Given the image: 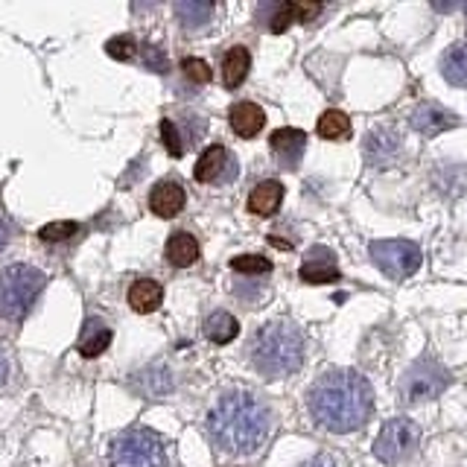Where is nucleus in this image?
<instances>
[{
    "label": "nucleus",
    "mask_w": 467,
    "mask_h": 467,
    "mask_svg": "<svg viewBox=\"0 0 467 467\" xmlns=\"http://www.w3.org/2000/svg\"><path fill=\"white\" fill-rule=\"evenodd\" d=\"M164 254L172 266L187 269L199 260V240L187 231H175V234H170V240L164 245Z\"/></svg>",
    "instance_id": "20"
},
{
    "label": "nucleus",
    "mask_w": 467,
    "mask_h": 467,
    "mask_svg": "<svg viewBox=\"0 0 467 467\" xmlns=\"http://www.w3.org/2000/svg\"><path fill=\"white\" fill-rule=\"evenodd\" d=\"M44 284H47V275L29 263H12V266L0 269V316L15 325L24 321L36 306Z\"/></svg>",
    "instance_id": "4"
},
{
    "label": "nucleus",
    "mask_w": 467,
    "mask_h": 467,
    "mask_svg": "<svg viewBox=\"0 0 467 467\" xmlns=\"http://www.w3.org/2000/svg\"><path fill=\"white\" fill-rule=\"evenodd\" d=\"M161 140H164L167 152L172 158H182L187 152V146H190V138L184 135L182 123H175L172 117H164V120H161Z\"/></svg>",
    "instance_id": "27"
},
{
    "label": "nucleus",
    "mask_w": 467,
    "mask_h": 467,
    "mask_svg": "<svg viewBox=\"0 0 467 467\" xmlns=\"http://www.w3.org/2000/svg\"><path fill=\"white\" fill-rule=\"evenodd\" d=\"M228 123L234 129V135H240L245 140L257 138L263 131V126H266V111H263L252 99H240V102H234V106H231Z\"/></svg>",
    "instance_id": "14"
},
{
    "label": "nucleus",
    "mask_w": 467,
    "mask_h": 467,
    "mask_svg": "<svg viewBox=\"0 0 467 467\" xmlns=\"http://www.w3.org/2000/svg\"><path fill=\"white\" fill-rule=\"evenodd\" d=\"M306 342L296 321L275 318L254 330L248 342V362L252 368L266 379H281L296 374L304 365Z\"/></svg>",
    "instance_id": "3"
},
{
    "label": "nucleus",
    "mask_w": 467,
    "mask_h": 467,
    "mask_svg": "<svg viewBox=\"0 0 467 467\" xmlns=\"http://www.w3.org/2000/svg\"><path fill=\"white\" fill-rule=\"evenodd\" d=\"M184 202H187V193H184V187L182 182H161L150 190V211L161 219H172V216H179L184 211Z\"/></svg>",
    "instance_id": "13"
},
{
    "label": "nucleus",
    "mask_w": 467,
    "mask_h": 467,
    "mask_svg": "<svg viewBox=\"0 0 467 467\" xmlns=\"http://www.w3.org/2000/svg\"><path fill=\"white\" fill-rule=\"evenodd\" d=\"M447 383H450V377H447V371L441 368V365H438L435 359H430V357H423L403 374L400 394H403L406 403L432 400L447 389Z\"/></svg>",
    "instance_id": "8"
},
{
    "label": "nucleus",
    "mask_w": 467,
    "mask_h": 467,
    "mask_svg": "<svg viewBox=\"0 0 467 467\" xmlns=\"http://www.w3.org/2000/svg\"><path fill=\"white\" fill-rule=\"evenodd\" d=\"M143 62L146 67H155L158 73H167V56L161 47H152V44H146L143 47Z\"/></svg>",
    "instance_id": "32"
},
{
    "label": "nucleus",
    "mask_w": 467,
    "mask_h": 467,
    "mask_svg": "<svg viewBox=\"0 0 467 467\" xmlns=\"http://www.w3.org/2000/svg\"><path fill=\"white\" fill-rule=\"evenodd\" d=\"M6 243H9V228H6L4 219H0V252L6 248Z\"/></svg>",
    "instance_id": "35"
},
{
    "label": "nucleus",
    "mask_w": 467,
    "mask_h": 467,
    "mask_svg": "<svg viewBox=\"0 0 467 467\" xmlns=\"http://www.w3.org/2000/svg\"><path fill=\"white\" fill-rule=\"evenodd\" d=\"M9 379H12V359L6 354V348L0 345V389H4Z\"/></svg>",
    "instance_id": "33"
},
{
    "label": "nucleus",
    "mask_w": 467,
    "mask_h": 467,
    "mask_svg": "<svg viewBox=\"0 0 467 467\" xmlns=\"http://www.w3.org/2000/svg\"><path fill=\"white\" fill-rule=\"evenodd\" d=\"M301 467H339V464H336V459H333V456H327V452H321V456L310 459V462L301 464Z\"/></svg>",
    "instance_id": "34"
},
{
    "label": "nucleus",
    "mask_w": 467,
    "mask_h": 467,
    "mask_svg": "<svg viewBox=\"0 0 467 467\" xmlns=\"http://www.w3.org/2000/svg\"><path fill=\"white\" fill-rule=\"evenodd\" d=\"M306 409L318 427L330 432H354L374 412V391L357 371H327L306 391Z\"/></svg>",
    "instance_id": "2"
},
{
    "label": "nucleus",
    "mask_w": 467,
    "mask_h": 467,
    "mask_svg": "<svg viewBox=\"0 0 467 467\" xmlns=\"http://www.w3.org/2000/svg\"><path fill=\"white\" fill-rule=\"evenodd\" d=\"M213 6L211 4H199V0H182V4H175V18L184 24V29L190 33H196V29L208 26L211 18H213Z\"/></svg>",
    "instance_id": "23"
},
{
    "label": "nucleus",
    "mask_w": 467,
    "mask_h": 467,
    "mask_svg": "<svg viewBox=\"0 0 467 467\" xmlns=\"http://www.w3.org/2000/svg\"><path fill=\"white\" fill-rule=\"evenodd\" d=\"M301 281L304 284H336L339 281V263H336V254L325 245H313L310 252L301 260Z\"/></svg>",
    "instance_id": "10"
},
{
    "label": "nucleus",
    "mask_w": 467,
    "mask_h": 467,
    "mask_svg": "<svg viewBox=\"0 0 467 467\" xmlns=\"http://www.w3.org/2000/svg\"><path fill=\"white\" fill-rule=\"evenodd\" d=\"M237 333H240V321L225 310H216L204 318V336H208L213 345H228L237 339Z\"/></svg>",
    "instance_id": "22"
},
{
    "label": "nucleus",
    "mask_w": 467,
    "mask_h": 467,
    "mask_svg": "<svg viewBox=\"0 0 467 467\" xmlns=\"http://www.w3.org/2000/svg\"><path fill=\"white\" fill-rule=\"evenodd\" d=\"M269 150H272L277 164L286 167V170H296L304 158V150H306V135L301 129H292V126L275 129L272 138H269Z\"/></svg>",
    "instance_id": "11"
},
{
    "label": "nucleus",
    "mask_w": 467,
    "mask_h": 467,
    "mask_svg": "<svg viewBox=\"0 0 467 467\" xmlns=\"http://www.w3.org/2000/svg\"><path fill=\"white\" fill-rule=\"evenodd\" d=\"M418 444H420L418 423L412 418H391V420H386V427L377 435L374 456L383 464H394L406 456H412Z\"/></svg>",
    "instance_id": "7"
},
{
    "label": "nucleus",
    "mask_w": 467,
    "mask_h": 467,
    "mask_svg": "<svg viewBox=\"0 0 467 467\" xmlns=\"http://www.w3.org/2000/svg\"><path fill=\"white\" fill-rule=\"evenodd\" d=\"M106 53L117 58V62H129L138 53V41L131 36H114L111 41H106Z\"/></svg>",
    "instance_id": "29"
},
{
    "label": "nucleus",
    "mask_w": 467,
    "mask_h": 467,
    "mask_svg": "<svg viewBox=\"0 0 467 467\" xmlns=\"http://www.w3.org/2000/svg\"><path fill=\"white\" fill-rule=\"evenodd\" d=\"M318 15H321V4H275L266 24L272 33H284L292 24H310Z\"/></svg>",
    "instance_id": "15"
},
{
    "label": "nucleus",
    "mask_w": 467,
    "mask_h": 467,
    "mask_svg": "<svg viewBox=\"0 0 467 467\" xmlns=\"http://www.w3.org/2000/svg\"><path fill=\"white\" fill-rule=\"evenodd\" d=\"M368 254L377 263V269L391 281H403L420 266V248L409 240H374L368 245Z\"/></svg>",
    "instance_id": "6"
},
{
    "label": "nucleus",
    "mask_w": 467,
    "mask_h": 467,
    "mask_svg": "<svg viewBox=\"0 0 467 467\" xmlns=\"http://www.w3.org/2000/svg\"><path fill=\"white\" fill-rule=\"evenodd\" d=\"M248 70H252V56H248L243 44L231 47L223 56V85L225 88H240L248 77Z\"/></svg>",
    "instance_id": "21"
},
{
    "label": "nucleus",
    "mask_w": 467,
    "mask_h": 467,
    "mask_svg": "<svg viewBox=\"0 0 467 467\" xmlns=\"http://www.w3.org/2000/svg\"><path fill=\"white\" fill-rule=\"evenodd\" d=\"M182 73L193 85H208L211 82V67L204 65L202 58H193V56H187L184 62H182Z\"/></svg>",
    "instance_id": "31"
},
{
    "label": "nucleus",
    "mask_w": 467,
    "mask_h": 467,
    "mask_svg": "<svg viewBox=\"0 0 467 467\" xmlns=\"http://www.w3.org/2000/svg\"><path fill=\"white\" fill-rule=\"evenodd\" d=\"M79 223H50V225H44L38 231V237L44 243H58V240H70L73 234H79Z\"/></svg>",
    "instance_id": "30"
},
{
    "label": "nucleus",
    "mask_w": 467,
    "mask_h": 467,
    "mask_svg": "<svg viewBox=\"0 0 467 467\" xmlns=\"http://www.w3.org/2000/svg\"><path fill=\"white\" fill-rule=\"evenodd\" d=\"M111 339H114L111 327H109L102 318L91 316V318H85V325H82V336H79L77 350H79V354H82L85 359H94V357H99V354H106L109 345H111Z\"/></svg>",
    "instance_id": "16"
},
{
    "label": "nucleus",
    "mask_w": 467,
    "mask_h": 467,
    "mask_svg": "<svg viewBox=\"0 0 467 467\" xmlns=\"http://www.w3.org/2000/svg\"><path fill=\"white\" fill-rule=\"evenodd\" d=\"M135 389L143 394V398H161V394H170L172 377L167 368H158V377H152V368H146V371H138Z\"/></svg>",
    "instance_id": "26"
},
{
    "label": "nucleus",
    "mask_w": 467,
    "mask_h": 467,
    "mask_svg": "<svg viewBox=\"0 0 467 467\" xmlns=\"http://www.w3.org/2000/svg\"><path fill=\"white\" fill-rule=\"evenodd\" d=\"M441 73L450 85H467V41L452 44L441 58Z\"/></svg>",
    "instance_id": "24"
},
{
    "label": "nucleus",
    "mask_w": 467,
    "mask_h": 467,
    "mask_svg": "<svg viewBox=\"0 0 467 467\" xmlns=\"http://www.w3.org/2000/svg\"><path fill=\"white\" fill-rule=\"evenodd\" d=\"M464 15H467V6H464Z\"/></svg>",
    "instance_id": "36"
},
{
    "label": "nucleus",
    "mask_w": 467,
    "mask_h": 467,
    "mask_svg": "<svg viewBox=\"0 0 467 467\" xmlns=\"http://www.w3.org/2000/svg\"><path fill=\"white\" fill-rule=\"evenodd\" d=\"M167 452L161 435L146 427L123 430L111 441L109 467H164Z\"/></svg>",
    "instance_id": "5"
},
{
    "label": "nucleus",
    "mask_w": 467,
    "mask_h": 467,
    "mask_svg": "<svg viewBox=\"0 0 467 467\" xmlns=\"http://www.w3.org/2000/svg\"><path fill=\"white\" fill-rule=\"evenodd\" d=\"M237 172H240L237 155H234L223 143L208 146V150L199 155L196 170H193L196 182H202V184H228V182L237 179Z\"/></svg>",
    "instance_id": "9"
},
{
    "label": "nucleus",
    "mask_w": 467,
    "mask_h": 467,
    "mask_svg": "<svg viewBox=\"0 0 467 467\" xmlns=\"http://www.w3.org/2000/svg\"><path fill=\"white\" fill-rule=\"evenodd\" d=\"M211 444L225 456H252L272 432V412L257 394L245 389H228L216 398L204 418Z\"/></svg>",
    "instance_id": "1"
},
{
    "label": "nucleus",
    "mask_w": 467,
    "mask_h": 467,
    "mask_svg": "<svg viewBox=\"0 0 467 467\" xmlns=\"http://www.w3.org/2000/svg\"><path fill=\"white\" fill-rule=\"evenodd\" d=\"M316 131H318V138H325V140H345L350 135V117L339 109H327L318 117Z\"/></svg>",
    "instance_id": "25"
},
{
    "label": "nucleus",
    "mask_w": 467,
    "mask_h": 467,
    "mask_svg": "<svg viewBox=\"0 0 467 467\" xmlns=\"http://www.w3.org/2000/svg\"><path fill=\"white\" fill-rule=\"evenodd\" d=\"M126 301H129L131 310L140 313V316L155 313L161 306V301H164V286H161L158 281H152V277H138V281L129 286Z\"/></svg>",
    "instance_id": "19"
},
{
    "label": "nucleus",
    "mask_w": 467,
    "mask_h": 467,
    "mask_svg": "<svg viewBox=\"0 0 467 467\" xmlns=\"http://www.w3.org/2000/svg\"><path fill=\"white\" fill-rule=\"evenodd\" d=\"M459 120H456V114H450L444 111L441 106H432V102H423V106H418L412 111V126L420 131L423 138H435V135H441V131L452 129Z\"/></svg>",
    "instance_id": "17"
},
{
    "label": "nucleus",
    "mask_w": 467,
    "mask_h": 467,
    "mask_svg": "<svg viewBox=\"0 0 467 467\" xmlns=\"http://www.w3.org/2000/svg\"><path fill=\"white\" fill-rule=\"evenodd\" d=\"M231 269L237 275H269L272 272V260L269 257H260V254H237L231 257Z\"/></svg>",
    "instance_id": "28"
},
{
    "label": "nucleus",
    "mask_w": 467,
    "mask_h": 467,
    "mask_svg": "<svg viewBox=\"0 0 467 467\" xmlns=\"http://www.w3.org/2000/svg\"><path fill=\"white\" fill-rule=\"evenodd\" d=\"M400 155V135L386 126H379L368 131L365 138V158H368L371 167H391Z\"/></svg>",
    "instance_id": "12"
},
{
    "label": "nucleus",
    "mask_w": 467,
    "mask_h": 467,
    "mask_svg": "<svg viewBox=\"0 0 467 467\" xmlns=\"http://www.w3.org/2000/svg\"><path fill=\"white\" fill-rule=\"evenodd\" d=\"M281 202H284V184L275 182V179H266L248 193L245 208L254 216H275L277 211H281Z\"/></svg>",
    "instance_id": "18"
}]
</instances>
